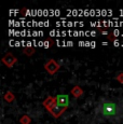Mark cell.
Returning <instances> with one entry per match:
<instances>
[{
    "mask_svg": "<svg viewBox=\"0 0 123 124\" xmlns=\"http://www.w3.org/2000/svg\"><path fill=\"white\" fill-rule=\"evenodd\" d=\"M98 112L107 119H115L121 116L122 109L119 104L112 101H103L98 105Z\"/></svg>",
    "mask_w": 123,
    "mask_h": 124,
    "instance_id": "obj_1",
    "label": "cell"
},
{
    "mask_svg": "<svg viewBox=\"0 0 123 124\" xmlns=\"http://www.w3.org/2000/svg\"><path fill=\"white\" fill-rule=\"evenodd\" d=\"M44 69L46 70V72H48L49 75L53 76L61 69V65L55 59H49V61L44 64Z\"/></svg>",
    "mask_w": 123,
    "mask_h": 124,
    "instance_id": "obj_2",
    "label": "cell"
},
{
    "mask_svg": "<svg viewBox=\"0 0 123 124\" xmlns=\"http://www.w3.org/2000/svg\"><path fill=\"white\" fill-rule=\"evenodd\" d=\"M1 62L3 65H6L8 68H12L16 63H17V58L11 53H7L6 55L1 58Z\"/></svg>",
    "mask_w": 123,
    "mask_h": 124,
    "instance_id": "obj_3",
    "label": "cell"
},
{
    "mask_svg": "<svg viewBox=\"0 0 123 124\" xmlns=\"http://www.w3.org/2000/svg\"><path fill=\"white\" fill-rule=\"evenodd\" d=\"M42 105H43V106L46 107V110H48L49 112L51 113V112H52V110H53V109L55 108V106L57 105V101H56V97L48 96V97H46V98L43 101Z\"/></svg>",
    "mask_w": 123,
    "mask_h": 124,
    "instance_id": "obj_4",
    "label": "cell"
},
{
    "mask_svg": "<svg viewBox=\"0 0 123 124\" xmlns=\"http://www.w3.org/2000/svg\"><path fill=\"white\" fill-rule=\"evenodd\" d=\"M56 101H57V105L68 107V105H69V96L66 94H60L56 96Z\"/></svg>",
    "mask_w": 123,
    "mask_h": 124,
    "instance_id": "obj_5",
    "label": "cell"
},
{
    "mask_svg": "<svg viewBox=\"0 0 123 124\" xmlns=\"http://www.w3.org/2000/svg\"><path fill=\"white\" fill-rule=\"evenodd\" d=\"M67 109V107H64V106H61V105H56L55 108L52 110L51 114L54 116V118H60V116L65 112V110Z\"/></svg>",
    "mask_w": 123,
    "mask_h": 124,
    "instance_id": "obj_6",
    "label": "cell"
},
{
    "mask_svg": "<svg viewBox=\"0 0 123 124\" xmlns=\"http://www.w3.org/2000/svg\"><path fill=\"white\" fill-rule=\"evenodd\" d=\"M70 94L74 95L75 98H78V97L83 95V90H82L81 86H79V85H75L71 89V91H70Z\"/></svg>",
    "mask_w": 123,
    "mask_h": 124,
    "instance_id": "obj_7",
    "label": "cell"
},
{
    "mask_svg": "<svg viewBox=\"0 0 123 124\" xmlns=\"http://www.w3.org/2000/svg\"><path fill=\"white\" fill-rule=\"evenodd\" d=\"M3 99L6 101L7 102H9V104H11V102H13L14 101H15V95L13 94L11 91H8V92L4 94L3 96Z\"/></svg>",
    "mask_w": 123,
    "mask_h": 124,
    "instance_id": "obj_8",
    "label": "cell"
},
{
    "mask_svg": "<svg viewBox=\"0 0 123 124\" xmlns=\"http://www.w3.org/2000/svg\"><path fill=\"white\" fill-rule=\"evenodd\" d=\"M23 53H24L26 56L34 55V54H35V47H32V46H26V47H24V50H23Z\"/></svg>",
    "mask_w": 123,
    "mask_h": 124,
    "instance_id": "obj_9",
    "label": "cell"
},
{
    "mask_svg": "<svg viewBox=\"0 0 123 124\" xmlns=\"http://www.w3.org/2000/svg\"><path fill=\"white\" fill-rule=\"evenodd\" d=\"M20 122H21V124H30V123H31V119H30L29 116L24 114V116H21Z\"/></svg>",
    "mask_w": 123,
    "mask_h": 124,
    "instance_id": "obj_10",
    "label": "cell"
},
{
    "mask_svg": "<svg viewBox=\"0 0 123 124\" xmlns=\"http://www.w3.org/2000/svg\"><path fill=\"white\" fill-rule=\"evenodd\" d=\"M107 38H108V40H110V41H112V42H115V41H117V40H118L117 37H115L112 32H109V34L107 35Z\"/></svg>",
    "mask_w": 123,
    "mask_h": 124,
    "instance_id": "obj_11",
    "label": "cell"
},
{
    "mask_svg": "<svg viewBox=\"0 0 123 124\" xmlns=\"http://www.w3.org/2000/svg\"><path fill=\"white\" fill-rule=\"evenodd\" d=\"M115 79H117V81L119 83H121V84H123V72H120L119 75L115 77Z\"/></svg>",
    "mask_w": 123,
    "mask_h": 124,
    "instance_id": "obj_12",
    "label": "cell"
},
{
    "mask_svg": "<svg viewBox=\"0 0 123 124\" xmlns=\"http://www.w3.org/2000/svg\"><path fill=\"white\" fill-rule=\"evenodd\" d=\"M113 45H115V46H119V45H120L119 40H117V41H115V42H113Z\"/></svg>",
    "mask_w": 123,
    "mask_h": 124,
    "instance_id": "obj_13",
    "label": "cell"
}]
</instances>
